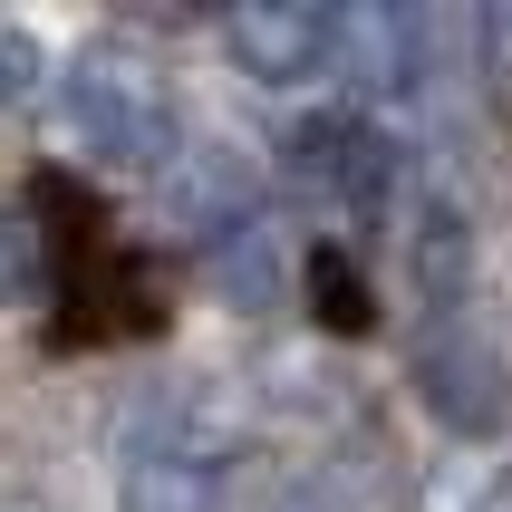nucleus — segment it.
Wrapping results in <instances>:
<instances>
[{"mask_svg": "<svg viewBox=\"0 0 512 512\" xmlns=\"http://www.w3.org/2000/svg\"><path fill=\"white\" fill-rule=\"evenodd\" d=\"M20 223L39 242V300H49V339L58 348H116V339H155L165 329V290L136 261V242L107 223V203L78 174L39 165L20 194Z\"/></svg>", "mask_w": 512, "mask_h": 512, "instance_id": "1", "label": "nucleus"}, {"mask_svg": "<svg viewBox=\"0 0 512 512\" xmlns=\"http://www.w3.org/2000/svg\"><path fill=\"white\" fill-rule=\"evenodd\" d=\"M58 126L87 145V155H107V165H174V97L165 78L145 68L136 49H116V39H97V49H78L68 68H58Z\"/></svg>", "mask_w": 512, "mask_h": 512, "instance_id": "2", "label": "nucleus"}, {"mask_svg": "<svg viewBox=\"0 0 512 512\" xmlns=\"http://www.w3.org/2000/svg\"><path fill=\"white\" fill-rule=\"evenodd\" d=\"M116 503L126 512H223L232 503V455L223 435L203 426V416H155V426H136V445H126V464H116Z\"/></svg>", "mask_w": 512, "mask_h": 512, "instance_id": "3", "label": "nucleus"}, {"mask_svg": "<svg viewBox=\"0 0 512 512\" xmlns=\"http://www.w3.org/2000/svg\"><path fill=\"white\" fill-rule=\"evenodd\" d=\"M223 49L271 87H300V78H339V49H348V10H319V0H242L223 20Z\"/></svg>", "mask_w": 512, "mask_h": 512, "instance_id": "4", "label": "nucleus"}, {"mask_svg": "<svg viewBox=\"0 0 512 512\" xmlns=\"http://www.w3.org/2000/svg\"><path fill=\"white\" fill-rule=\"evenodd\" d=\"M290 174L339 213H387L397 203V145L368 116H300L290 126Z\"/></svg>", "mask_w": 512, "mask_h": 512, "instance_id": "5", "label": "nucleus"}, {"mask_svg": "<svg viewBox=\"0 0 512 512\" xmlns=\"http://www.w3.org/2000/svg\"><path fill=\"white\" fill-rule=\"evenodd\" d=\"M416 377H426V406L445 416V426H464V435H493V426H503V368H493V348L474 339L455 310L426 319V339H416Z\"/></svg>", "mask_w": 512, "mask_h": 512, "instance_id": "6", "label": "nucleus"}, {"mask_svg": "<svg viewBox=\"0 0 512 512\" xmlns=\"http://www.w3.org/2000/svg\"><path fill=\"white\" fill-rule=\"evenodd\" d=\"M339 78H358L368 97H406V87L426 78V29H416V10H348Z\"/></svg>", "mask_w": 512, "mask_h": 512, "instance_id": "7", "label": "nucleus"}, {"mask_svg": "<svg viewBox=\"0 0 512 512\" xmlns=\"http://www.w3.org/2000/svg\"><path fill=\"white\" fill-rule=\"evenodd\" d=\"M300 281H310V310H319V329H339V339H358L377 319V300H368V271L339 252V242H310V261H300Z\"/></svg>", "mask_w": 512, "mask_h": 512, "instance_id": "8", "label": "nucleus"}, {"mask_svg": "<svg viewBox=\"0 0 512 512\" xmlns=\"http://www.w3.org/2000/svg\"><path fill=\"white\" fill-rule=\"evenodd\" d=\"M474 58H484V87H493V107L512 116V0L474 10Z\"/></svg>", "mask_w": 512, "mask_h": 512, "instance_id": "9", "label": "nucleus"}, {"mask_svg": "<svg viewBox=\"0 0 512 512\" xmlns=\"http://www.w3.org/2000/svg\"><path fill=\"white\" fill-rule=\"evenodd\" d=\"M0 68H10V78H0V97H10V107H20L29 87H39V49H29V29H20V20L0 29Z\"/></svg>", "mask_w": 512, "mask_h": 512, "instance_id": "10", "label": "nucleus"}]
</instances>
